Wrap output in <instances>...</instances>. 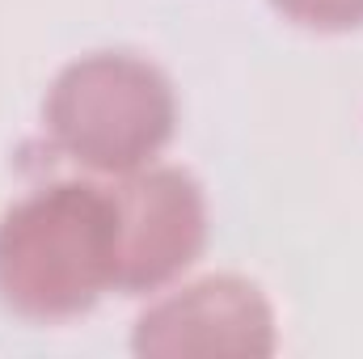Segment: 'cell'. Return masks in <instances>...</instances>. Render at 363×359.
<instances>
[{"mask_svg": "<svg viewBox=\"0 0 363 359\" xmlns=\"http://www.w3.org/2000/svg\"><path fill=\"white\" fill-rule=\"evenodd\" d=\"M274 9L313 34H351L363 26V0H271Z\"/></svg>", "mask_w": 363, "mask_h": 359, "instance_id": "5", "label": "cell"}, {"mask_svg": "<svg viewBox=\"0 0 363 359\" xmlns=\"http://www.w3.org/2000/svg\"><path fill=\"white\" fill-rule=\"evenodd\" d=\"M118 211V296H152L199 263L207 245L203 186L178 165L110 178Z\"/></svg>", "mask_w": 363, "mask_h": 359, "instance_id": "3", "label": "cell"}, {"mask_svg": "<svg viewBox=\"0 0 363 359\" xmlns=\"http://www.w3.org/2000/svg\"><path fill=\"white\" fill-rule=\"evenodd\" d=\"M43 127L60 157L93 178H127L152 165L178 131L169 77L131 51L72 60L43 101Z\"/></svg>", "mask_w": 363, "mask_h": 359, "instance_id": "2", "label": "cell"}, {"mask_svg": "<svg viewBox=\"0 0 363 359\" xmlns=\"http://www.w3.org/2000/svg\"><path fill=\"white\" fill-rule=\"evenodd\" d=\"M118 283V211L110 178L30 190L0 220V304L26 321L85 317Z\"/></svg>", "mask_w": 363, "mask_h": 359, "instance_id": "1", "label": "cell"}, {"mask_svg": "<svg viewBox=\"0 0 363 359\" xmlns=\"http://www.w3.org/2000/svg\"><path fill=\"white\" fill-rule=\"evenodd\" d=\"M140 355H271L274 313L258 283L241 275H207L169 287L135 321Z\"/></svg>", "mask_w": 363, "mask_h": 359, "instance_id": "4", "label": "cell"}]
</instances>
